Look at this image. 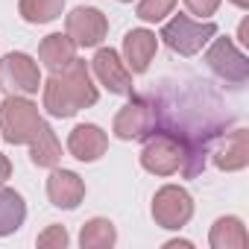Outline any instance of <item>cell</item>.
<instances>
[{
    "instance_id": "6da1fadb",
    "label": "cell",
    "mask_w": 249,
    "mask_h": 249,
    "mask_svg": "<svg viewBox=\"0 0 249 249\" xmlns=\"http://www.w3.org/2000/svg\"><path fill=\"white\" fill-rule=\"evenodd\" d=\"M44 88V108L50 117H73L76 111L97 103V85L91 82V68L85 59H73L68 68L53 71Z\"/></svg>"
},
{
    "instance_id": "8fae6325",
    "label": "cell",
    "mask_w": 249,
    "mask_h": 249,
    "mask_svg": "<svg viewBox=\"0 0 249 249\" xmlns=\"http://www.w3.org/2000/svg\"><path fill=\"white\" fill-rule=\"evenodd\" d=\"M214 156V164L226 173H234V170H243L249 164V132L246 129H231L226 132V138L211 150Z\"/></svg>"
},
{
    "instance_id": "7c38bea8",
    "label": "cell",
    "mask_w": 249,
    "mask_h": 249,
    "mask_svg": "<svg viewBox=\"0 0 249 249\" xmlns=\"http://www.w3.org/2000/svg\"><path fill=\"white\" fill-rule=\"evenodd\" d=\"M108 150V138L94 123H79V126L68 135V153L76 161H97Z\"/></svg>"
},
{
    "instance_id": "5b68a950",
    "label": "cell",
    "mask_w": 249,
    "mask_h": 249,
    "mask_svg": "<svg viewBox=\"0 0 249 249\" xmlns=\"http://www.w3.org/2000/svg\"><path fill=\"white\" fill-rule=\"evenodd\" d=\"M182 161H185V150H182V144H179L173 135L159 132V129H156L153 135H147L144 150H141V167H144L147 173L173 176V173H179Z\"/></svg>"
},
{
    "instance_id": "8992f818",
    "label": "cell",
    "mask_w": 249,
    "mask_h": 249,
    "mask_svg": "<svg viewBox=\"0 0 249 249\" xmlns=\"http://www.w3.org/2000/svg\"><path fill=\"white\" fill-rule=\"evenodd\" d=\"M205 65L231 88H240L249 79V59L234 47L231 38H214L205 53Z\"/></svg>"
},
{
    "instance_id": "4316f807",
    "label": "cell",
    "mask_w": 249,
    "mask_h": 249,
    "mask_svg": "<svg viewBox=\"0 0 249 249\" xmlns=\"http://www.w3.org/2000/svg\"><path fill=\"white\" fill-rule=\"evenodd\" d=\"M120 3H129V0H120Z\"/></svg>"
},
{
    "instance_id": "44dd1931",
    "label": "cell",
    "mask_w": 249,
    "mask_h": 249,
    "mask_svg": "<svg viewBox=\"0 0 249 249\" xmlns=\"http://www.w3.org/2000/svg\"><path fill=\"white\" fill-rule=\"evenodd\" d=\"M173 6H176V0H141L138 9H135V15H138L141 21L159 24V21H164V18L173 12Z\"/></svg>"
},
{
    "instance_id": "7a4b0ae2",
    "label": "cell",
    "mask_w": 249,
    "mask_h": 249,
    "mask_svg": "<svg viewBox=\"0 0 249 249\" xmlns=\"http://www.w3.org/2000/svg\"><path fill=\"white\" fill-rule=\"evenodd\" d=\"M41 111L36 103H30L21 94H9L0 103V132L9 144H30L36 132L41 129Z\"/></svg>"
},
{
    "instance_id": "2e32d148",
    "label": "cell",
    "mask_w": 249,
    "mask_h": 249,
    "mask_svg": "<svg viewBox=\"0 0 249 249\" xmlns=\"http://www.w3.org/2000/svg\"><path fill=\"white\" fill-rule=\"evenodd\" d=\"M59 159H62V144H59L50 123H41V129L30 141V161L36 167H56Z\"/></svg>"
},
{
    "instance_id": "603a6c76",
    "label": "cell",
    "mask_w": 249,
    "mask_h": 249,
    "mask_svg": "<svg viewBox=\"0 0 249 249\" xmlns=\"http://www.w3.org/2000/svg\"><path fill=\"white\" fill-rule=\"evenodd\" d=\"M185 6L191 15H199V18H211L220 6V0H185Z\"/></svg>"
},
{
    "instance_id": "9a60e30c",
    "label": "cell",
    "mask_w": 249,
    "mask_h": 249,
    "mask_svg": "<svg viewBox=\"0 0 249 249\" xmlns=\"http://www.w3.org/2000/svg\"><path fill=\"white\" fill-rule=\"evenodd\" d=\"M76 59V44L71 41V36L65 33H53V36H47L41 44H38V62L53 73V71H62V68H68L71 62Z\"/></svg>"
},
{
    "instance_id": "ffe728a7",
    "label": "cell",
    "mask_w": 249,
    "mask_h": 249,
    "mask_svg": "<svg viewBox=\"0 0 249 249\" xmlns=\"http://www.w3.org/2000/svg\"><path fill=\"white\" fill-rule=\"evenodd\" d=\"M18 9L27 24H50L62 15L65 0H21Z\"/></svg>"
},
{
    "instance_id": "277c9868",
    "label": "cell",
    "mask_w": 249,
    "mask_h": 249,
    "mask_svg": "<svg viewBox=\"0 0 249 249\" xmlns=\"http://www.w3.org/2000/svg\"><path fill=\"white\" fill-rule=\"evenodd\" d=\"M153 129H156V106L144 94H132V100L114 114V126H111V132L120 141H141L153 135Z\"/></svg>"
},
{
    "instance_id": "7402d4cb",
    "label": "cell",
    "mask_w": 249,
    "mask_h": 249,
    "mask_svg": "<svg viewBox=\"0 0 249 249\" xmlns=\"http://www.w3.org/2000/svg\"><path fill=\"white\" fill-rule=\"evenodd\" d=\"M38 246H41V249H50V246L65 249V246H68V231H65V226H50V229H44V231L38 234Z\"/></svg>"
},
{
    "instance_id": "3957f363",
    "label": "cell",
    "mask_w": 249,
    "mask_h": 249,
    "mask_svg": "<svg viewBox=\"0 0 249 249\" xmlns=\"http://www.w3.org/2000/svg\"><path fill=\"white\" fill-rule=\"evenodd\" d=\"M214 36H217L214 21H194L191 15H173L161 27L159 38L179 56H196Z\"/></svg>"
},
{
    "instance_id": "4fadbf2b",
    "label": "cell",
    "mask_w": 249,
    "mask_h": 249,
    "mask_svg": "<svg viewBox=\"0 0 249 249\" xmlns=\"http://www.w3.org/2000/svg\"><path fill=\"white\" fill-rule=\"evenodd\" d=\"M159 50V38L150 30H129L123 36V59L132 73H144Z\"/></svg>"
},
{
    "instance_id": "d4e9b609",
    "label": "cell",
    "mask_w": 249,
    "mask_h": 249,
    "mask_svg": "<svg viewBox=\"0 0 249 249\" xmlns=\"http://www.w3.org/2000/svg\"><path fill=\"white\" fill-rule=\"evenodd\" d=\"M240 41H243V44H249V38H246V21L240 24Z\"/></svg>"
},
{
    "instance_id": "ac0fdd59",
    "label": "cell",
    "mask_w": 249,
    "mask_h": 249,
    "mask_svg": "<svg viewBox=\"0 0 249 249\" xmlns=\"http://www.w3.org/2000/svg\"><path fill=\"white\" fill-rule=\"evenodd\" d=\"M208 240H211L214 249H243L249 243V234H246V226L237 217H220L211 226V237Z\"/></svg>"
},
{
    "instance_id": "484cf974",
    "label": "cell",
    "mask_w": 249,
    "mask_h": 249,
    "mask_svg": "<svg viewBox=\"0 0 249 249\" xmlns=\"http://www.w3.org/2000/svg\"><path fill=\"white\" fill-rule=\"evenodd\" d=\"M231 3H234L237 9H249V0H231Z\"/></svg>"
},
{
    "instance_id": "52a82bcc",
    "label": "cell",
    "mask_w": 249,
    "mask_h": 249,
    "mask_svg": "<svg viewBox=\"0 0 249 249\" xmlns=\"http://www.w3.org/2000/svg\"><path fill=\"white\" fill-rule=\"evenodd\" d=\"M194 217V199L185 188L179 185H164L156 191L153 196V220L161 226V229H182L188 226V220Z\"/></svg>"
},
{
    "instance_id": "30bf717a",
    "label": "cell",
    "mask_w": 249,
    "mask_h": 249,
    "mask_svg": "<svg viewBox=\"0 0 249 249\" xmlns=\"http://www.w3.org/2000/svg\"><path fill=\"white\" fill-rule=\"evenodd\" d=\"M91 71L100 85L108 88V94H132V71L126 68V62H120L117 50L100 47L91 59Z\"/></svg>"
},
{
    "instance_id": "e0dca14e",
    "label": "cell",
    "mask_w": 249,
    "mask_h": 249,
    "mask_svg": "<svg viewBox=\"0 0 249 249\" xmlns=\"http://www.w3.org/2000/svg\"><path fill=\"white\" fill-rule=\"evenodd\" d=\"M27 220V202L18 191L0 185V237L18 231Z\"/></svg>"
},
{
    "instance_id": "ba28073f",
    "label": "cell",
    "mask_w": 249,
    "mask_h": 249,
    "mask_svg": "<svg viewBox=\"0 0 249 249\" xmlns=\"http://www.w3.org/2000/svg\"><path fill=\"white\" fill-rule=\"evenodd\" d=\"M0 88L6 94H38L41 88V73L33 56L27 53H9L0 59Z\"/></svg>"
},
{
    "instance_id": "d6986e66",
    "label": "cell",
    "mask_w": 249,
    "mask_h": 249,
    "mask_svg": "<svg viewBox=\"0 0 249 249\" xmlns=\"http://www.w3.org/2000/svg\"><path fill=\"white\" fill-rule=\"evenodd\" d=\"M114 240H117V229L106 217L88 220L79 231V246L82 249H108V246H114Z\"/></svg>"
},
{
    "instance_id": "cb8c5ba5",
    "label": "cell",
    "mask_w": 249,
    "mask_h": 249,
    "mask_svg": "<svg viewBox=\"0 0 249 249\" xmlns=\"http://www.w3.org/2000/svg\"><path fill=\"white\" fill-rule=\"evenodd\" d=\"M9 176H12V161H9L3 153H0V185H3Z\"/></svg>"
},
{
    "instance_id": "5bb4252c",
    "label": "cell",
    "mask_w": 249,
    "mask_h": 249,
    "mask_svg": "<svg viewBox=\"0 0 249 249\" xmlns=\"http://www.w3.org/2000/svg\"><path fill=\"white\" fill-rule=\"evenodd\" d=\"M47 196L56 208H76L85 196V182L73 173V170H53L47 176Z\"/></svg>"
},
{
    "instance_id": "9c48e42d",
    "label": "cell",
    "mask_w": 249,
    "mask_h": 249,
    "mask_svg": "<svg viewBox=\"0 0 249 249\" xmlns=\"http://www.w3.org/2000/svg\"><path fill=\"white\" fill-rule=\"evenodd\" d=\"M65 33L71 36V41L76 47H97L108 33V21L94 6H76L65 18Z\"/></svg>"
}]
</instances>
